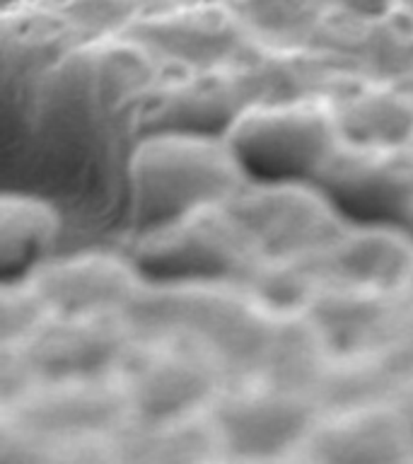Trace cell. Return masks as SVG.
Returning <instances> with one entry per match:
<instances>
[{"mask_svg": "<svg viewBox=\"0 0 413 464\" xmlns=\"http://www.w3.org/2000/svg\"><path fill=\"white\" fill-rule=\"evenodd\" d=\"M256 44L312 46L339 0H227Z\"/></svg>", "mask_w": 413, "mask_h": 464, "instance_id": "cell-22", "label": "cell"}, {"mask_svg": "<svg viewBox=\"0 0 413 464\" xmlns=\"http://www.w3.org/2000/svg\"><path fill=\"white\" fill-rule=\"evenodd\" d=\"M312 49L322 51L343 75L413 85V14L404 5L384 14L336 7Z\"/></svg>", "mask_w": 413, "mask_h": 464, "instance_id": "cell-11", "label": "cell"}, {"mask_svg": "<svg viewBox=\"0 0 413 464\" xmlns=\"http://www.w3.org/2000/svg\"><path fill=\"white\" fill-rule=\"evenodd\" d=\"M167 85L148 97L143 129L148 133L225 136L252 107V97L235 63L203 71H177Z\"/></svg>", "mask_w": 413, "mask_h": 464, "instance_id": "cell-13", "label": "cell"}, {"mask_svg": "<svg viewBox=\"0 0 413 464\" xmlns=\"http://www.w3.org/2000/svg\"><path fill=\"white\" fill-rule=\"evenodd\" d=\"M326 102L343 140L413 145V85L341 75Z\"/></svg>", "mask_w": 413, "mask_h": 464, "instance_id": "cell-16", "label": "cell"}, {"mask_svg": "<svg viewBox=\"0 0 413 464\" xmlns=\"http://www.w3.org/2000/svg\"><path fill=\"white\" fill-rule=\"evenodd\" d=\"M61 230L58 210L43 198L10 194L0 201V266L7 281H22L43 264Z\"/></svg>", "mask_w": 413, "mask_h": 464, "instance_id": "cell-20", "label": "cell"}, {"mask_svg": "<svg viewBox=\"0 0 413 464\" xmlns=\"http://www.w3.org/2000/svg\"><path fill=\"white\" fill-rule=\"evenodd\" d=\"M130 423L184 419L208 411L227 384L208 348L191 339H136L116 372Z\"/></svg>", "mask_w": 413, "mask_h": 464, "instance_id": "cell-3", "label": "cell"}, {"mask_svg": "<svg viewBox=\"0 0 413 464\" xmlns=\"http://www.w3.org/2000/svg\"><path fill=\"white\" fill-rule=\"evenodd\" d=\"M130 259L155 278H239L259 249L223 201L140 230Z\"/></svg>", "mask_w": 413, "mask_h": 464, "instance_id": "cell-4", "label": "cell"}, {"mask_svg": "<svg viewBox=\"0 0 413 464\" xmlns=\"http://www.w3.org/2000/svg\"><path fill=\"white\" fill-rule=\"evenodd\" d=\"M3 406V440L20 442L29 450L111 445L130 423L129 401L116 375L39 380ZM39 450L36 457H42Z\"/></svg>", "mask_w": 413, "mask_h": 464, "instance_id": "cell-2", "label": "cell"}, {"mask_svg": "<svg viewBox=\"0 0 413 464\" xmlns=\"http://www.w3.org/2000/svg\"><path fill=\"white\" fill-rule=\"evenodd\" d=\"M406 375L391 348H362L331 353L314 387L322 413L351 411L394 401Z\"/></svg>", "mask_w": 413, "mask_h": 464, "instance_id": "cell-18", "label": "cell"}, {"mask_svg": "<svg viewBox=\"0 0 413 464\" xmlns=\"http://www.w3.org/2000/svg\"><path fill=\"white\" fill-rule=\"evenodd\" d=\"M36 0H3V13L5 10H14V7H22V5H32Z\"/></svg>", "mask_w": 413, "mask_h": 464, "instance_id": "cell-27", "label": "cell"}, {"mask_svg": "<svg viewBox=\"0 0 413 464\" xmlns=\"http://www.w3.org/2000/svg\"><path fill=\"white\" fill-rule=\"evenodd\" d=\"M123 314L53 317L27 339L5 346V355L29 382L116 375L133 346Z\"/></svg>", "mask_w": 413, "mask_h": 464, "instance_id": "cell-8", "label": "cell"}, {"mask_svg": "<svg viewBox=\"0 0 413 464\" xmlns=\"http://www.w3.org/2000/svg\"><path fill=\"white\" fill-rule=\"evenodd\" d=\"M223 3H227V0H223Z\"/></svg>", "mask_w": 413, "mask_h": 464, "instance_id": "cell-31", "label": "cell"}, {"mask_svg": "<svg viewBox=\"0 0 413 464\" xmlns=\"http://www.w3.org/2000/svg\"><path fill=\"white\" fill-rule=\"evenodd\" d=\"M227 206L249 232L259 256L322 249L343 230L331 198L317 184L304 187L297 179L242 187Z\"/></svg>", "mask_w": 413, "mask_h": 464, "instance_id": "cell-10", "label": "cell"}, {"mask_svg": "<svg viewBox=\"0 0 413 464\" xmlns=\"http://www.w3.org/2000/svg\"><path fill=\"white\" fill-rule=\"evenodd\" d=\"M136 261L107 252H82L42 264L27 276L58 317L121 314L143 285Z\"/></svg>", "mask_w": 413, "mask_h": 464, "instance_id": "cell-14", "label": "cell"}, {"mask_svg": "<svg viewBox=\"0 0 413 464\" xmlns=\"http://www.w3.org/2000/svg\"><path fill=\"white\" fill-rule=\"evenodd\" d=\"M394 401H397V409L401 413V419H404V426L408 430V438H411L413 445V380H406Z\"/></svg>", "mask_w": 413, "mask_h": 464, "instance_id": "cell-26", "label": "cell"}, {"mask_svg": "<svg viewBox=\"0 0 413 464\" xmlns=\"http://www.w3.org/2000/svg\"><path fill=\"white\" fill-rule=\"evenodd\" d=\"M82 42L71 24L43 5H22L3 13V72L5 78H24L29 72L53 68L61 58Z\"/></svg>", "mask_w": 413, "mask_h": 464, "instance_id": "cell-19", "label": "cell"}, {"mask_svg": "<svg viewBox=\"0 0 413 464\" xmlns=\"http://www.w3.org/2000/svg\"><path fill=\"white\" fill-rule=\"evenodd\" d=\"M406 293H408V297L413 300V276H411V281H408V285H406Z\"/></svg>", "mask_w": 413, "mask_h": 464, "instance_id": "cell-30", "label": "cell"}, {"mask_svg": "<svg viewBox=\"0 0 413 464\" xmlns=\"http://www.w3.org/2000/svg\"><path fill=\"white\" fill-rule=\"evenodd\" d=\"M303 448L322 462H401L413 457L397 401L322 413Z\"/></svg>", "mask_w": 413, "mask_h": 464, "instance_id": "cell-15", "label": "cell"}, {"mask_svg": "<svg viewBox=\"0 0 413 464\" xmlns=\"http://www.w3.org/2000/svg\"><path fill=\"white\" fill-rule=\"evenodd\" d=\"M227 143L245 172H259L266 181L312 177L339 140L326 100L288 104H256L232 123Z\"/></svg>", "mask_w": 413, "mask_h": 464, "instance_id": "cell-5", "label": "cell"}, {"mask_svg": "<svg viewBox=\"0 0 413 464\" xmlns=\"http://www.w3.org/2000/svg\"><path fill=\"white\" fill-rule=\"evenodd\" d=\"M319 416L322 411L312 394L264 380L225 384L210 404L220 450L249 459L303 448Z\"/></svg>", "mask_w": 413, "mask_h": 464, "instance_id": "cell-7", "label": "cell"}, {"mask_svg": "<svg viewBox=\"0 0 413 464\" xmlns=\"http://www.w3.org/2000/svg\"><path fill=\"white\" fill-rule=\"evenodd\" d=\"M121 36L152 61L177 71L230 65L254 44L223 0H159L130 22Z\"/></svg>", "mask_w": 413, "mask_h": 464, "instance_id": "cell-6", "label": "cell"}, {"mask_svg": "<svg viewBox=\"0 0 413 464\" xmlns=\"http://www.w3.org/2000/svg\"><path fill=\"white\" fill-rule=\"evenodd\" d=\"M114 457L138 462H187L206 459L220 450L210 409L184 419L129 423L111 440Z\"/></svg>", "mask_w": 413, "mask_h": 464, "instance_id": "cell-21", "label": "cell"}, {"mask_svg": "<svg viewBox=\"0 0 413 464\" xmlns=\"http://www.w3.org/2000/svg\"><path fill=\"white\" fill-rule=\"evenodd\" d=\"M159 0H36L65 24L82 42L121 36L136 17Z\"/></svg>", "mask_w": 413, "mask_h": 464, "instance_id": "cell-23", "label": "cell"}, {"mask_svg": "<svg viewBox=\"0 0 413 464\" xmlns=\"http://www.w3.org/2000/svg\"><path fill=\"white\" fill-rule=\"evenodd\" d=\"M326 281L406 290L413 276V230L368 223L341 230L324 246Z\"/></svg>", "mask_w": 413, "mask_h": 464, "instance_id": "cell-17", "label": "cell"}, {"mask_svg": "<svg viewBox=\"0 0 413 464\" xmlns=\"http://www.w3.org/2000/svg\"><path fill=\"white\" fill-rule=\"evenodd\" d=\"M304 310L324 334L331 353L391 348L413 322V300L406 290L346 281L322 283Z\"/></svg>", "mask_w": 413, "mask_h": 464, "instance_id": "cell-12", "label": "cell"}, {"mask_svg": "<svg viewBox=\"0 0 413 464\" xmlns=\"http://www.w3.org/2000/svg\"><path fill=\"white\" fill-rule=\"evenodd\" d=\"M312 181L333 206L384 223L413 208V145H365L339 138Z\"/></svg>", "mask_w": 413, "mask_h": 464, "instance_id": "cell-9", "label": "cell"}, {"mask_svg": "<svg viewBox=\"0 0 413 464\" xmlns=\"http://www.w3.org/2000/svg\"><path fill=\"white\" fill-rule=\"evenodd\" d=\"M339 5L358 14H384L401 5V0H339Z\"/></svg>", "mask_w": 413, "mask_h": 464, "instance_id": "cell-24", "label": "cell"}, {"mask_svg": "<svg viewBox=\"0 0 413 464\" xmlns=\"http://www.w3.org/2000/svg\"><path fill=\"white\" fill-rule=\"evenodd\" d=\"M133 220L140 230L223 203L245 187V167L225 136L148 133L129 162Z\"/></svg>", "mask_w": 413, "mask_h": 464, "instance_id": "cell-1", "label": "cell"}, {"mask_svg": "<svg viewBox=\"0 0 413 464\" xmlns=\"http://www.w3.org/2000/svg\"><path fill=\"white\" fill-rule=\"evenodd\" d=\"M404 223H406V227H411V230H413V208L408 210V216H406Z\"/></svg>", "mask_w": 413, "mask_h": 464, "instance_id": "cell-28", "label": "cell"}, {"mask_svg": "<svg viewBox=\"0 0 413 464\" xmlns=\"http://www.w3.org/2000/svg\"><path fill=\"white\" fill-rule=\"evenodd\" d=\"M401 5H404L406 10H408V13L413 14V0H401Z\"/></svg>", "mask_w": 413, "mask_h": 464, "instance_id": "cell-29", "label": "cell"}, {"mask_svg": "<svg viewBox=\"0 0 413 464\" xmlns=\"http://www.w3.org/2000/svg\"><path fill=\"white\" fill-rule=\"evenodd\" d=\"M391 351L397 355V361L399 365H401V370H404L406 380H413V322L411 326L406 329L404 336L391 346Z\"/></svg>", "mask_w": 413, "mask_h": 464, "instance_id": "cell-25", "label": "cell"}]
</instances>
